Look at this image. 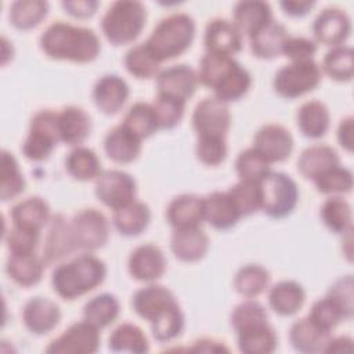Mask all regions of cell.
<instances>
[{
	"label": "cell",
	"instance_id": "obj_1",
	"mask_svg": "<svg viewBox=\"0 0 354 354\" xmlns=\"http://www.w3.org/2000/svg\"><path fill=\"white\" fill-rule=\"evenodd\" d=\"M39 43L47 57L77 64L94 61L101 51L100 39L93 29L75 26L64 21L48 25Z\"/></svg>",
	"mask_w": 354,
	"mask_h": 354
},
{
	"label": "cell",
	"instance_id": "obj_2",
	"mask_svg": "<svg viewBox=\"0 0 354 354\" xmlns=\"http://www.w3.org/2000/svg\"><path fill=\"white\" fill-rule=\"evenodd\" d=\"M105 277V263L94 254L86 253L59 264L53 271L51 285L59 297L75 300L100 286Z\"/></svg>",
	"mask_w": 354,
	"mask_h": 354
},
{
	"label": "cell",
	"instance_id": "obj_3",
	"mask_svg": "<svg viewBox=\"0 0 354 354\" xmlns=\"http://www.w3.org/2000/svg\"><path fill=\"white\" fill-rule=\"evenodd\" d=\"M195 32L194 18L184 12H176L158 22L145 46L159 62H163L185 53L195 39Z\"/></svg>",
	"mask_w": 354,
	"mask_h": 354
},
{
	"label": "cell",
	"instance_id": "obj_4",
	"mask_svg": "<svg viewBox=\"0 0 354 354\" xmlns=\"http://www.w3.org/2000/svg\"><path fill=\"white\" fill-rule=\"evenodd\" d=\"M147 11L142 3L119 0L112 3L101 19V30L113 46L133 43L142 32Z\"/></svg>",
	"mask_w": 354,
	"mask_h": 354
},
{
	"label": "cell",
	"instance_id": "obj_5",
	"mask_svg": "<svg viewBox=\"0 0 354 354\" xmlns=\"http://www.w3.org/2000/svg\"><path fill=\"white\" fill-rule=\"evenodd\" d=\"M261 210L272 218L289 216L299 202V188L295 180L282 173H270L260 183Z\"/></svg>",
	"mask_w": 354,
	"mask_h": 354
},
{
	"label": "cell",
	"instance_id": "obj_6",
	"mask_svg": "<svg viewBox=\"0 0 354 354\" xmlns=\"http://www.w3.org/2000/svg\"><path fill=\"white\" fill-rule=\"evenodd\" d=\"M321 68L314 59L296 61L283 65L274 76L275 93L286 100H293L313 91L321 82Z\"/></svg>",
	"mask_w": 354,
	"mask_h": 354
},
{
	"label": "cell",
	"instance_id": "obj_7",
	"mask_svg": "<svg viewBox=\"0 0 354 354\" xmlns=\"http://www.w3.org/2000/svg\"><path fill=\"white\" fill-rule=\"evenodd\" d=\"M59 141L58 113L43 109L33 115L28 136L22 144V153L33 162L46 160Z\"/></svg>",
	"mask_w": 354,
	"mask_h": 354
},
{
	"label": "cell",
	"instance_id": "obj_8",
	"mask_svg": "<svg viewBox=\"0 0 354 354\" xmlns=\"http://www.w3.org/2000/svg\"><path fill=\"white\" fill-rule=\"evenodd\" d=\"M71 235L76 250L94 252L108 241L109 224L102 212L88 207L77 212L69 221Z\"/></svg>",
	"mask_w": 354,
	"mask_h": 354
},
{
	"label": "cell",
	"instance_id": "obj_9",
	"mask_svg": "<svg viewBox=\"0 0 354 354\" xmlns=\"http://www.w3.org/2000/svg\"><path fill=\"white\" fill-rule=\"evenodd\" d=\"M136 181L126 171L105 170L95 178L94 194L97 199L113 210L136 201Z\"/></svg>",
	"mask_w": 354,
	"mask_h": 354
},
{
	"label": "cell",
	"instance_id": "obj_10",
	"mask_svg": "<svg viewBox=\"0 0 354 354\" xmlns=\"http://www.w3.org/2000/svg\"><path fill=\"white\" fill-rule=\"evenodd\" d=\"M192 127L198 136L225 137L231 127L228 104L216 97L203 98L192 112Z\"/></svg>",
	"mask_w": 354,
	"mask_h": 354
},
{
	"label": "cell",
	"instance_id": "obj_11",
	"mask_svg": "<svg viewBox=\"0 0 354 354\" xmlns=\"http://www.w3.org/2000/svg\"><path fill=\"white\" fill-rule=\"evenodd\" d=\"M100 329L87 321L72 324L46 348L50 354H93L100 348Z\"/></svg>",
	"mask_w": 354,
	"mask_h": 354
},
{
	"label": "cell",
	"instance_id": "obj_12",
	"mask_svg": "<svg viewBox=\"0 0 354 354\" xmlns=\"http://www.w3.org/2000/svg\"><path fill=\"white\" fill-rule=\"evenodd\" d=\"M166 257L162 249L153 243L137 246L129 256L127 268L130 275L140 282L152 283L162 278L166 271Z\"/></svg>",
	"mask_w": 354,
	"mask_h": 354
},
{
	"label": "cell",
	"instance_id": "obj_13",
	"mask_svg": "<svg viewBox=\"0 0 354 354\" xmlns=\"http://www.w3.org/2000/svg\"><path fill=\"white\" fill-rule=\"evenodd\" d=\"M351 32V21L347 12L337 7L324 8L313 22V33L318 43L340 46Z\"/></svg>",
	"mask_w": 354,
	"mask_h": 354
},
{
	"label": "cell",
	"instance_id": "obj_14",
	"mask_svg": "<svg viewBox=\"0 0 354 354\" xmlns=\"http://www.w3.org/2000/svg\"><path fill=\"white\" fill-rule=\"evenodd\" d=\"M293 137L281 124H266L253 137V148L259 151L270 163L286 160L293 151Z\"/></svg>",
	"mask_w": 354,
	"mask_h": 354
},
{
	"label": "cell",
	"instance_id": "obj_15",
	"mask_svg": "<svg viewBox=\"0 0 354 354\" xmlns=\"http://www.w3.org/2000/svg\"><path fill=\"white\" fill-rule=\"evenodd\" d=\"M198 75L185 64L171 65L162 71L156 79L158 94L173 97L181 101L189 100L198 86Z\"/></svg>",
	"mask_w": 354,
	"mask_h": 354
},
{
	"label": "cell",
	"instance_id": "obj_16",
	"mask_svg": "<svg viewBox=\"0 0 354 354\" xmlns=\"http://www.w3.org/2000/svg\"><path fill=\"white\" fill-rule=\"evenodd\" d=\"M203 43L206 53L232 57L242 50V35L231 21L214 18L205 28Z\"/></svg>",
	"mask_w": 354,
	"mask_h": 354
},
{
	"label": "cell",
	"instance_id": "obj_17",
	"mask_svg": "<svg viewBox=\"0 0 354 354\" xmlns=\"http://www.w3.org/2000/svg\"><path fill=\"white\" fill-rule=\"evenodd\" d=\"M22 321L29 332L35 335H46L61 321L59 306L48 297H32L24 306Z\"/></svg>",
	"mask_w": 354,
	"mask_h": 354
},
{
	"label": "cell",
	"instance_id": "obj_18",
	"mask_svg": "<svg viewBox=\"0 0 354 354\" xmlns=\"http://www.w3.org/2000/svg\"><path fill=\"white\" fill-rule=\"evenodd\" d=\"M129 94V84L118 75H104L93 87L94 104L105 115L118 113L126 104Z\"/></svg>",
	"mask_w": 354,
	"mask_h": 354
},
{
	"label": "cell",
	"instance_id": "obj_19",
	"mask_svg": "<svg viewBox=\"0 0 354 354\" xmlns=\"http://www.w3.org/2000/svg\"><path fill=\"white\" fill-rule=\"evenodd\" d=\"M166 218L174 230L195 228L203 221V198L195 194H181L171 199Z\"/></svg>",
	"mask_w": 354,
	"mask_h": 354
},
{
	"label": "cell",
	"instance_id": "obj_20",
	"mask_svg": "<svg viewBox=\"0 0 354 354\" xmlns=\"http://www.w3.org/2000/svg\"><path fill=\"white\" fill-rule=\"evenodd\" d=\"M209 236L199 227L174 230L170 238L173 254L185 263L202 260L209 250Z\"/></svg>",
	"mask_w": 354,
	"mask_h": 354
},
{
	"label": "cell",
	"instance_id": "obj_21",
	"mask_svg": "<svg viewBox=\"0 0 354 354\" xmlns=\"http://www.w3.org/2000/svg\"><path fill=\"white\" fill-rule=\"evenodd\" d=\"M241 218L228 192L213 191L203 198V220L213 228L224 231L232 228Z\"/></svg>",
	"mask_w": 354,
	"mask_h": 354
},
{
	"label": "cell",
	"instance_id": "obj_22",
	"mask_svg": "<svg viewBox=\"0 0 354 354\" xmlns=\"http://www.w3.org/2000/svg\"><path fill=\"white\" fill-rule=\"evenodd\" d=\"M104 151L106 156L116 163H131L141 152V140L123 124H119L106 133L104 138Z\"/></svg>",
	"mask_w": 354,
	"mask_h": 354
},
{
	"label": "cell",
	"instance_id": "obj_23",
	"mask_svg": "<svg viewBox=\"0 0 354 354\" xmlns=\"http://www.w3.org/2000/svg\"><path fill=\"white\" fill-rule=\"evenodd\" d=\"M328 340L329 332L321 329L308 315L293 322L289 330V342L299 353H321L324 351Z\"/></svg>",
	"mask_w": 354,
	"mask_h": 354
},
{
	"label": "cell",
	"instance_id": "obj_24",
	"mask_svg": "<svg viewBox=\"0 0 354 354\" xmlns=\"http://www.w3.org/2000/svg\"><path fill=\"white\" fill-rule=\"evenodd\" d=\"M272 21V11L268 3L260 0L239 1L232 10V24L241 35H253Z\"/></svg>",
	"mask_w": 354,
	"mask_h": 354
},
{
	"label": "cell",
	"instance_id": "obj_25",
	"mask_svg": "<svg viewBox=\"0 0 354 354\" xmlns=\"http://www.w3.org/2000/svg\"><path fill=\"white\" fill-rule=\"evenodd\" d=\"M176 301L177 299L170 289L162 285L149 283L134 293L131 304L137 315L151 322L158 313Z\"/></svg>",
	"mask_w": 354,
	"mask_h": 354
},
{
	"label": "cell",
	"instance_id": "obj_26",
	"mask_svg": "<svg viewBox=\"0 0 354 354\" xmlns=\"http://www.w3.org/2000/svg\"><path fill=\"white\" fill-rule=\"evenodd\" d=\"M58 133L59 141L79 147L91 133V119L88 113L75 105L65 106L58 113Z\"/></svg>",
	"mask_w": 354,
	"mask_h": 354
},
{
	"label": "cell",
	"instance_id": "obj_27",
	"mask_svg": "<svg viewBox=\"0 0 354 354\" xmlns=\"http://www.w3.org/2000/svg\"><path fill=\"white\" fill-rule=\"evenodd\" d=\"M73 250L76 249L71 235V225L62 214H55L50 220L43 260L46 264H53L71 254Z\"/></svg>",
	"mask_w": 354,
	"mask_h": 354
},
{
	"label": "cell",
	"instance_id": "obj_28",
	"mask_svg": "<svg viewBox=\"0 0 354 354\" xmlns=\"http://www.w3.org/2000/svg\"><path fill=\"white\" fill-rule=\"evenodd\" d=\"M288 36L289 35L286 28L272 19L261 29L249 36L250 50L257 58L272 59L282 54V46Z\"/></svg>",
	"mask_w": 354,
	"mask_h": 354
},
{
	"label": "cell",
	"instance_id": "obj_29",
	"mask_svg": "<svg viewBox=\"0 0 354 354\" xmlns=\"http://www.w3.org/2000/svg\"><path fill=\"white\" fill-rule=\"evenodd\" d=\"M46 263L43 257H39L36 253H24L12 254L6 264V271L8 277L19 286L29 288L41 281Z\"/></svg>",
	"mask_w": 354,
	"mask_h": 354
},
{
	"label": "cell",
	"instance_id": "obj_30",
	"mask_svg": "<svg viewBox=\"0 0 354 354\" xmlns=\"http://www.w3.org/2000/svg\"><path fill=\"white\" fill-rule=\"evenodd\" d=\"M297 127L307 138H321L330 126V113L328 106L317 100L304 102L296 115Z\"/></svg>",
	"mask_w": 354,
	"mask_h": 354
},
{
	"label": "cell",
	"instance_id": "obj_31",
	"mask_svg": "<svg viewBox=\"0 0 354 354\" xmlns=\"http://www.w3.org/2000/svg\"><path fill=\"white\" fill-rule=\"evenodd\" d=\"M304 288L296 281H281L268 292L270 307L282 317L296 314L304 304Z\"/></svg>",
	"mask_w": 354,
	"mask_h": 354
},
{
	"label": "cell",
	"instance_id": "obj_32",
	"mask_svg": "<svg viewBox=\"0 0 354 354\" xmlns=\"http://www.w3.org/2000/svg\"><path fill=\"white\" fill-rule=\"evenodd\" d=\"M340 165L337 152L325 144L311 145L306 148L297 159V170L308 180H314L325 170Z\"/></svg>",
	"mask_w": 354,
	"mask_h": 354
},
{
	"label": "cell",
	"instance_id": "obj_33",
	"mask_svg": "<svg viewBox=\"0 0 354 354\" xmlns=\"http://www.w3.org/2000/svg\"><path fill=\"white\" fill-rule=\"evenodd\" d=\"M115 228L124 236H137L147 230L151 221V210L147 203L133 201L129 205L113 210Z\"/></svg>",
	"mask_w": 354,
	"mask_h": 354
},
{
	"label": "cell",
	"instance_id": "obj_34",
	"mask_svg": "<svg viewBox=\"0 0 354 354\" xmlns=\"http://www.w3.org/2000/svg\"><path fill=\"white\" fill-rule=\"evenodd\" d=\"M14 225L40 231L50 218V206L40 196H29L11 209Z\"/></svg>",
	"mask_w": 354,
	"mask_h": 354
},
{
	"label": "cell",
	"instance_id": "obj_35",
	"mask_svg": "<svg viewBox=\"0 0 354 354\" xmlns=\"http://www.w3.org/2000/svg\"><path fill=\"white\" fill-rule=\"evenodd\" d=\"M236 337L238 348L245 354H270L278 346L277 333L268 322L238 332Z\"/></svg>",
	"mask_w": 354,
	"mask_h": 354
},
{
	"label": "cell",
	"instance_id": "obj_36",
	"mask_svg": "<svg viewBox=\"0 0 354 354\" xmlns=\"http://www.w3.org/2000/svg\"><path fill=\"white\" fill-rule=\"evenodd\" d=\"M252 84V76L248 69H245L239 62H236L212 88L214 97L224 101H238L249 91Z\"/></svg>",
	"mask_w": 354,
	"mask_h": 354
},
{
	"label": "cell",
	"instance_id": "obj_37",
	"mask_svg": "<svg viewBox=\"0 0 354 354\" xmlns=\"http://www.w3.org/2000/svg\"><path fill=\"white\" fill-rule=\"evenodd\" d=\"M120 313V304L118 299L111 293H101L90 299L83 307V319L102 329L116 321Z\"/></svg>",
	"mask_w": 354,
	"mask_h": 354
},
{
	"label": "cell",
	"instance_id": "obj_38",
	"mask_svg": "<svg viewBox=\"0 0 354 354\" xmlns=\"http://www.w3.org/2000/svg\"><path fill=\"white\" fill-rule=\"evenodd\" d=\"M48 3L43 0H18L10 6V24L19 30L36 28L48 14Z\"/></svg>",
	"mask_w": 354,
	"mask_h": 354
},
{
	"label": "cell",
	"instance_id": "obj_39",
	"mask_svg": "<svg viewBox=\"0 0 354 354\" xmlns=\"http://www.w3.org/2000/svg\"><path fill=\"white\" fill-rule=\"evenodd\" d=\"M66 171L79 181L95 180L101 174V162L97 153L87 147H76L65 159Z\"/></svg>",
	"mask_w": 354,
	"mask_h": 354
},
{
	"label": "cell",
	"instance_id": "obj_40",
	"mask_svg": "<svg viewBox=\"0 0 354 354\" xmlns=\"http://www.w3.org/2000/svg\"><path fill=\"white\" fill-rule=\"evenodd\" d=\"M122 124L140 140L151 137L159 129L153 106L147 102L133 104L127 109Z\"/></svg>",
	"mask_w": 354,
	"mask_h": 354
},
{
	"label": "cell",
	"instance_id": "obj_41",
	"mask_svg": "<svg viewBox=\"0 0 354 354\" xmlns=\"http://www.w3.org/2000/svg\"><path fill=\"white\" fill-rule=\"evenodd\" d=\"M324 72L336 82H350L354 75V51L350 46L332 47L322 59Z\"/></svg>",
	"mask_w": 354,
	"mask_h": 354
},
{
	"label": "cell",
	"instance_id": "obj_42",
	"mask_svg": "<svg viewBox=\"0 0 354 354\" xmlns=\"http://www.w3.org/2000/svg\"><path fill=\"white\" fill-rule=\"evenodd\" d=\"M109 348L115 353L127 351L142 354L149 350V343L142 329L134 324H120L109 336Z\"/></svg>",
	"mask_w": 354,
	"mask_h": 354
},
{
	"label": "cell",
	"instance_id": "obj_43",
	"mask_svg": "<svg viewBox=\"0 0 354 354\" xmlns=\"http://www.w3.org/2000/svg\"><path fill=\"white\" fill-rule=\"evenodd\" d=\"M1 166H0V198L3 202L14 199L24 192L26 183L24 174L19 169L18 160L15 156L3 149L1 151Z\"/></svg>",
	"mask_w": 354,
	"mask_h": 354
},
{
	"label": "cell",
	"instance_id": "obj_44",
	"mask_svg": "<svg viewBox=\"0 0 354 354\" xmlns=\"http://www.w3.org/2000/svg\"><path fill=\"white\" fill-rule=\"evenodd\" d=\"M270 282V272L259 264H246L238 270L234 278L235 290L246 297L253 299L263 293Z\"/></svg>",
	"mask_w": 354,
	"mask_h": 354
},
{
	"label": "cell",
	"instance_id": "obj_45",
	"mask_svg": "<svg viewBox=\"0 0 354 354\" xmlns=\"http://www.w3.org/2000/svg\"><path fill=\"white\" fill-rule=\"evenodd\" d=\"M184 329V314L178 303H173L151 321V330L158 342H170L181 335Z\"/></svg>",
	"mask_w": 354,
	"mask_h": 354
},
{
	"label": "cell",
	"instance_id": "obj_46",
	"mask_svg": "<svg viewBox=\"0 0 354 354\" xmlns=\"http://www.w3.org/2000/svg\"><path fill=\"white\" fill-rule=\"evenodd\" d=\"M322 223L335 234H346L351 228V206L342 196L328 198L319 212Z\"/></svg>",
	"mask_w": 354,
	"mask_h": 354
},
{
	"label": "cell",
	"instance_id": "obj_47",
	"mask_svg": "<svg viewBox=\"0 0 354 354\" xmlns=\"http://www.w3.org/2000/svg\"><path fill=\"white\" fill-rule=\"evenodd\" d=\"M235 170L241 181L260 183L271 173V163L252 147L239 152L235 159Z\"/></svg>",
	"mask_w": 354,
	"mask_h": 354
},
{
	"label": "cell",
	"instance_id": "obj_48",
	"mask_svg": "<svg viewBox=\"0 0 354 354\" xmlns=\"http://www.w3.org/2000/svg\"><path fill=\"white\" fill-rule=\"evenodd\" d=\"M123 62L127 72L137 79H151L159 75L160 62L149 51L145 43L133 46L124 54Z\"/></svg>",
	"mask_w": 354,
	"mask_h": 354
},
{
	"label": "cell",
	"instance_id": "obj_49",
	"mask_svg": "<svg viewBox=\"0 0 354 354\" xmlns=\"http://www.w3.org/2000/svg\"><path fill=\"white\" fill-rule=\"evenodd\" d=\"M232 57L214 54V53H206L201 58L199 64V73L198 80L203 86L213 88L216 83L236 64Z\"/></svg>",
	"mask_w": 354,
	"mask_h": 354
},
{
	"label": "cell",
	"instance_id": "obj_50",
	"mask_svg": "<svg viewBox=\"0 0 354 354\" xmlns=\"http://www.w3.org/2000/svg\"><path fill=\"white\" fill-rule=\"evenodd\" d=\"M227 192L231 196L241 217L250 216L261 207V194L259 183H248L239 180Z\"/></svg>",
	"mask_w": 354,
	"mask_h": 354
},
{
	"label": "cell",
	"instance_id": "obj_51",
	"mask_svg": "<svg viewBox=\"0 0 354 354\" xmlns=\"http://www.w3.org/2000/svg\"><path fill=\"white\" fill-rule=\"evenodd\" d=\"M313 181L321 194H348L353 188V173L337 165L325 170Z\"/></svg>",
	"mask_w": 354,
	"mask_h": 354
},
{
	"label": "cell",
	"instance_id": "obj_52",
	"mask_svg": "<svg viewBox=\"0 0 354 354\" xmlns=\"http://www.w3.org/2000/svg\"><path fill=\"white\" fill-rule=\"evenodd\" d=\"M266 322H268L267 311L256 300H245L231 313V326L236 333Z\"/></svg>",
	"mask_w": 354,
	"mask_h": 354
},
{
	"label": "cell",
	"instance_id": "obj_53",
	"mask_svg": "<svg viewBox=\"0 0 354 354\" xmlns=\"http://www.w3.org/2000/svg\"><path fill=\"white\" fill-rule=\"evenodd\" d=\"M159 129H173L176 127L185 112V101L158 94L152 104Z\"/></svg>",
	"mask_w": 354,
	"mask_h": 354
},
{
	"label": "cell",
	"instance_id": "obj_54",
	"mask_svg": "<svg viewBox=\"0 0 354 354\" xmlns=\"http://www.w3.org/2000/svg\"><path fill=\"white\" fill-rule=\"evenodd\" d=\"M196 158L207 166L221 165L228 153L225 137L220 136H198L195 145Z\"/></svg>",
	"mask_w": 354,
	"mask_h": 354
},
{
	"label": "cell",
	"instance_id": "obj_55",
	"mask_svg": "<svg viewBox=\"0 0 354 354\" xmlns=\"http://www.w3.org/2000/svg\"><path fill=\"white\" fill-rule=\"evenodd\" d=\"M308 317L324 330L326 332H332L337 324L344 319V315L342 313V310L339 308V306L329 297L325 296L319 300H317L311 310Z\"/></svg>",
	"mask_w": 354,
	"mask_h": 354
},
{
	"label": "cell",
	"instance_id": "obj_56",
	"mask_svg": "<svg viewBox=\"0 0 354 354\" xmlns=\"http://www.w3.org/2000/svg\"><path fill=\"white\" fill-rule=\"evenodd\" d=\"M40 238V231L24 228L18 225H12V228L6 235V242L10 253L12 254H24V253H35Z\"/></svg>",
	"mask_w": 354,
	"mask_h": 354
},
{
	"label": "cell",
	"instance_id": "obj_57",
	"mask_svg": "<svg viewBox=\"0 0 354 354\" xmlns=\"http://www.w3.org/2000/svg\"><path fill=\"white\" fill-rule=\"evenodd\" d=\"M353 286V277L346 275L336 279L326 293V296H329L339 306L344 315V319H350L354 313Z\"/></svg>",
	"mask_w": 354,
	"mask_h": 354
},
{
	"label": "cell",
	"instance_id": "obj_58",
	"mask_svg": "<svg viewBox=\"0 0 354 354\" xmlns=\"http://www.w3.org/2000/svg\"><path fill=\"white\" fill-rule=\"evenodd\" d=\"M317 53V43L308 37L303 36H288L282 46V54L292 59V62L296 61H310L314 58Z\"/></svg>",
	"mask_w": 354,
	"mask_h": 354
},
{
	"label": "cell",
	"instance_id": "obj_59",
	"mask_svg": "<svg viewBox=\"0 0 354 354\" xmlns=\"http://www.w3.org/2000/svg\"><path fill=\"white\" fill-rule=\"evenodd\" d=\"M61 6L66 14L75 18H88L95 14L100 4L97 0H66Z\"/></svg>",
	"mask_w": 354,
	"mask_h": 354
},
{
	"label": "cell",
	"instance_id": "obj_60",
	"mask_svg": "<svg viewBox=\"0 0 354 354\" xmlns=\"http://www.w3.org/2000/svg\"><path fill=\"white\" fill-rule=\"evenodd\" d=\"M354 119L353 116H347L344 119H342L339 129H337V141L342 145V148H344L347 152L353 151V145H354Z\"/></svg>",
	"mask_w": 354,
	"mask_h": 354
},
{
	"label": "cell",
	"instance_id": "obj_61",
	"mask_svg": "<svg viewBox=\"0 0 354 354\" xmlns=\"http://www.w3.org/2000/svg\"><path fill=\"white\" fill-rule=\"evenodd\" d=\"M279 6L282 7L283 12L286 15H290V17H303L306 15L314 6H315V1H308V0H285V1H281Z\"/></svg>",
	"mask_w": 354,
	"mask_h": 354
},
{
	"label": "cell",
	"instance_id": "obj_62",
	"mask_svg": "<svg viewBox=\"0 0 354 354\" xmlns=\"http://www.w3.org/2000/svg\"><path fill=\"white\" fill-rule=\"evenodd\" d=\"M353 350V339L348 336H337L328 340L324 353H350Z\"/></svg>",
	"mask_w": 354,
	"mask_h": 354
},
{
	"label": "cell",
	"instance_id": "obj_63",
	"mask_svg": "<svg viewBox=\"0 0 354 354\" xmlns=\"http://www.w3.org/2000/svg\"><path fill=\"white\" fill-rule=\"evenodd\" d=\"M191 351H199V353H218V351H228V348L213 339H199L194 342V346L189 348Z\"/></svg>",
	"mask_w": 354,
	"mask_h": 354
}]
</instances>
